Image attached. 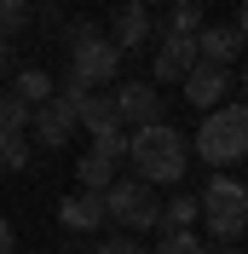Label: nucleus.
<instances>
[{"label": "nucleus", "instance_id": "4468645a", "mask_svg": "<svg viewBox=\"0 0 248 254\" xmlns=\"http://www.w3.org/2000/svg\"><path fill=\"white\" fill-rule=\"evenodd\" d=\"M75 122L87 127L93 139H98V133H116V127H122V122H116V93H110V87H104V93H87L75 104Z\"/></svg>", "mask_w": 248, "mask_h": 254}, {"label": "nucleus", "instance_id": "6e6552de", "mask_svg": "<svg viewBox=\"0 0 248 254\" xmlns=\"http://www.w3.org/2000/svg\"><path fill=\"white\" fill-rule=\"evenodd\" d=\"M162 98H156V81H122L116 87V122H127L133 133L139 127H150V122H162Z\"/></svg>", "mask_w": 248, "mask_h": 254}, {"label": "nucleus", "instance_id": "bb28decb", "mask_svg": "<svg viewBox=\"0 0 248 254\" xmlns=\"http://www.w3.org/2000/svg\"><path fill=\"white\" fill-rule=\"evenodd\" d=\"M139 6H144V12H156V6H168V0H139Z\"/></svg>", "mask_w": 248, "mask_h": 254}, {"label": "nucleus", "instance_id": "dca6fc26", "mask_svg": "<svg viewBox=\"0 0 248 254\" xmlns=\"http://www.w3.org/2000/svg\"><path fill=\"white\" fill-rule=\"evenodd\" d=\"M12 93L23 98V104H47L58 87H52V75L47 69H17V81H12Z\"/></svg>", "mask_w": 248, "mask_h": 254}, {"label": "nucleus", "instance_id": "412c9836", "mask_svg": "<svg viewBox=\"0 0 248 254\" xmlns=\"http://www.w3.org/2000/svg\"><path fill=\"white\" fill-rule=\"evenodd\" d=\"M150 254H208V249H202L196 231H162V243H156Z\"/></svg>", "mask_w": 248, "mask_h": 254}, {"label": "nucleus", "instance_id": "423d86ee", "mask_svg": "<svg viewBox=\"0 0 248 254\" xmlns=\"http://www.w3.org/2000/svg\"><path fill=\"white\" fill-rule=\"evenodd\" d=\"M156 35V12H144L139 0H122V6H110V23H104V41L116 52H139L144 41Z\"/></svg>", "mask_w": 248, "mask_h": 254}, {"label": "nucleus", "instance_id": "4be33fe9", "mask_svg": "<svg viewBox=\"0 0 248 254\" xmlns=\"http://www.w3.org/2000/svg\"><path fill=\"white\" fill-rule=\"evenodd\" d=\"M98 35H104V23H98V17H75V23L63 29V41H69V52H75V47H87V41H98Z\"/></svg>", "mask_w": 248, "mask_h": 254}, {"label": "nucleus", "instance_id": "5701e85b", "mask_svg": "<svg viewBox=\"0 0 248 254\" xmlns=\"http://www.w3.org/2000/svg\"><path fill=\"white\" fill-rule=\"evenodd\" d=\"M93 254H150V249H144V243L133 237V231H116V237H104Z\"/></svg>", "mask_w": 248, "mask_h": 254}, {"label": "nucleus", "instance_id": "20e7f679", "mask_svg": "<svg viewBox=\"0 0 248 254\" xmlns=\"http://www.w3.org/2000/svg\"><path fill=\"white\" fill-rule=\"evenodd\" d=\"M104 208H110V220L122 225V231H150V225H162L156 185H144V179H116V185L104 190Z\"/></svg>", "mask_w": 248, "mask_h": 254}, {"label": "nucleus", "instance_id": "a211bd4d", "mask_svg": "<svg viewBox=\"0 0 248 254\" xmlns=\"http://www.w3.org/2000/svg\"><path fill=\"white\" fill-rule=\"evenodd\" d=\"M196 220H202L196 196H173V202H162V231H190Z\"/></svg>", "mask_w": 248, "mask_h": 254}, {"label": "nucleus", "instance_id": "2eb2a0df", "mask_svg": "<svg viewBox=\"0 0 248 254\" xmlns=\"http://www.w3.org/2000/svg\"><path fill=\"white\" fill-rule=\"evenodd\" d=\"M196 0H168V12L156 17V35H196L202 23H196Z\"/></svg>", "mask_w": 248, "mask_h": 254}, {"label": "nucleus", "instance_id": "f3484780", "mask_svg": "<svg viewBox=\"0 0 248 254\" xmlns=\"http://www.w3.org/2000/svg\"><path fill=\"white\" fill-rule=\"evenodd\" d=\"M29 122H35V104H23L12 87H0V133H23Z\"/></svg>", "mask_w": 248, "mask_h": 254}, {"label": "nucleus", "instance_id": "39448f33", "mask_svg": "<svg viewBox=\"0 0 248 254\" xmlns=\"http://www.w3.org/2000/svg\"><path fill=\"white\" fill-rule=\"evenodd\" d=\"M127 162V139H122V127L116 133H98L93 139V150L75 162V179H81V190H110L116 185V168Z\"/></svg>", "mask_w": 248, "mask_h": 254}, {"label": "nucleus", "instance_id": "9d476101", "mask_svg": "<svg viewBox=\"0 0 248 254\" xmlns=\"http://www.w3.org/2000/svg\"><path fill=\"white\" fill-rule=\"evenodd\" d=\"M179 87H185V104H190V110H219L225 93H231V69H219V64H196Z\"/></svg>", "mask_w": 248, "mask_h": 254}, {"label": "nucleus", "instance_id": "f03ea898", "mask_svg": "<svg viewBox=\"0 0 248 254\" xmlns=\"http://www.w3.org/2000/svg\"><path fill=\"white\" fill-rule=\"evenodd\" d=\"M196 156L208 162V168H231V162L248 156V104H219V110L202 116L196 127Z\"/></svg>", "mask_w": 248, "mask_h": 254}, {"label": "nucleus", "instance_id": "9b49d317", "mask_svg": "<svg viewBox=\"0 0 248 254\" xmlns=\"http://www.w3.org/2000/svg\"><path fill=\"white\" fill-rule=\"evenodd\" d=\"M35 139H41V144H52V150H58V144H69V139H75V104H69V98H58V93H52L47 98V104H35Z\"/></svg>", "mask_w": 248, "mask_h": 254}, {"label": "nucleus", "instance_id": "393cba45", "mask_svg": "<svg viewBox=\"0 0 248 254\" xmlns=\"http://www.w3.org/2000/svg\"><path fill=\"white\" fill-rule=\"evenodd\" d=\"M237 35H243V47H248V6L237 12Z\"/></svg>", "mask_w": 248, "mask_h": 254}, {"label": "nucleus", "instance_id": "a878e982", "mask_svg": "<svg viewBox=\"0 0 248 254\" xmlns=\"http://www.w3.org/2000/svg\"><path fill=\"white\" fill-rule=\"evenodd\" d=\"M6 75H12V58H6V47H0V87H6Z\"/></svg>", "mask_w": 248, "mask_h": 254}, {"label": "nucleus", "instance_id": "1a4fd4ad", "mask_svg": "<svg viewBox=\"0 0 248 254\" xmlns=\"http://www.w3.org/2000/svg\"><path fill=\"white\" fill-rule=\"evenodd\" d=\"M196 35H156V87L162 81H185L196 69Z\"/></svg>", "mask_w": 248, "mask_h": 254}, {"label": "nucleus", "instance_id": "cd10ccee", "mask_svg": "<svg viewBox=\"0 0 248 254\" xmlns=\"http://www.w3.org/2000/svg\"><path fill=\"white\" fill-rule=\"evenodd\" d=\"M243 87H248V64H243Z\"/></svg>", "mask_w": 248, "mask_h": 254}, {"label": "nucleus", "instance_id": "0eeeda50", "mask_svg": "<svg viewBox=\"0 0 248 254\" xmlns=\"http://www.w3.org/2000/svg\"><path fill=\"white\" fill-rule=\"evenodd\" d=\"M116 69H122V52L110 47L104 35H98V41H87V47H75V52H69V75H75L81 87H93V93H104L110 81H116Z\"/></svg>", "mask_w": 248, "mask_h": 254}, {"label": "nucleus", "instance_id": "ddd939ff", "mask_svg": "<svg viewBox=\"0 0 248 254\" xmlns=\"http://www.w3.org/2000/svg\"><path fill=\"white\" fill-rule=\"evenodd\" d=\"M58 220L69 225V231H98V225L110 220L104 190H75V196H63V202H58Z\"/></svg>", "mask_w": 248, "mask_h": 254}, {"label": "nucleus", "instance_id": "f8f14e48", "mask_svg": "<svg viewBox=\"0 0 248 254\" xmlns=\"http://www.w3.org/2000/svg\"><path fill=\"white\" fill-rule=\"evenodd\" d=\"M243 35H237V23H208V29H196V58L202 64H219V69H231V64H243Z\"/></svg>", "mask_w": 248, "mask_h": 254}, {"label": "nucleus", "instance_id": "7ed1b4c3", "mask_svg": "<svg viewBox=\"0 0 248 254\" xmlns=\"http://www.w3.org/2000/svg\"><path fill=\"white\" fill-rule=\"evenodd\" d=\"M196 208H202V231L214 243H237L248 231V185H237L231 174H219L214 185L202 190Z\"/></svg>", "mask_w": 248, "mask_h": 254}, {"label": "nucleus", "instance_id": "f257e3e1", "mask_svg": "<svg viewBox=\"0 0 248 254\" xmlns=\"http://www.w3.org/2000/svg\"><path fill=\"white\" fill-rule=\"evenodd\" d=\"M185 133L179 127H168V122H150V127H139L133 139H127V162H133V179H144V185H179L185 179Z\"/></svg>", "mask_w": 248, "mask_h": 254}, {"label": "nucleus", "instance_id": "b1692460", "mask_svg": "<svg viewBox=\"0 0 248 254\" xmlns=\"http://www.w3.org/2000/svg\"><path fill=\"white\" fill-rule=\"evenodd\" d=\"M0 254H17V231H12V220H0Z\"/></svg>", "mask_w": 248, "mask_h": 254}, {"label": "nucleus", "instance_id": "aec40b11", "mask_svg": "<svg viewBox=\"0 0 248 254\" xmlns=\"http://www.w3.org/2000/svg\"><path fill=\"white\" fill-rule=\"evenodd\" d=\"M29 23V0H0V47Z\"/></svg>", "mask_w": 248, "mask_h": 254}, {"label": "nucleus", "instance_id": "6ab92c4d", "mask_svg": "<svg viewBox=\"0 0 248 254\" xmlns=\"http://www.w3.org/2000/svg\"><path fill=\"white\" fill-rule=\"evenodd\" d=\"M29 168V139L23 133H0V174H23Z\"/></svg>", "mask_w": 248, "mask_h": 254}]
</instances>
